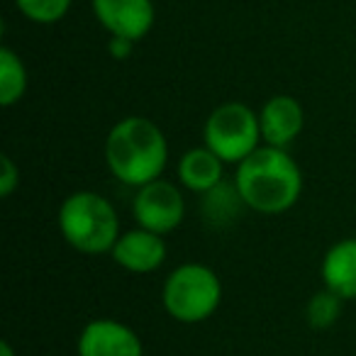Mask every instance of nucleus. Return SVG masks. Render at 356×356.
I'll return each mask as SVG.
<instances>
[{
  "instance_id": "f257e3e1",
  "label": "nucleus",
  "mask_w": 356,
  "mask_h": 356,
  "mask_svg": "<svg viewBox=\"0 0 356 356\" xmlns=\"http://www.w3.org/2000/svg\"><path fill=\"white\" fill-rule=\"evenodd\" d=\"M244 205L261 215L288 213L302 193V173L288 149L261 144L234 171Z\"/></svg>"
},
{
  "instance_id": "f03ea898",
  "label": "nucleus",
  "mask_w": 356,
  "mask_h": 356,
  "mask_svg": "<svg viewBox=\"0 0 356 356\" xmlns=\"http://www.w3.org/2000/svg\"><path fill=\"white\" fill-rule=\"evenodd\" d=\"M105 161L120 184L142 188L161 178L168 161V144L156 122L149 118L120 120L105 139Z\"/></svg>"
},
{
  "instance_id": "7ed1b4c3",
  "label": "nucleus",
  "mask_w": 356,
  "mask_h": 356,
  "mask_svg": "<svg viewBox=\"0 0 356 356\" xmlns=\"http://www.w3.org/2000/svg\"><path fill=\"white\" fill-rule=\"evenodd\" d=\"M61 237L81 254L113 252L120 239V218L108 198L93 191L71 193L59 208Z\"/></svg>"
},
{
  "instance_id": "20e7f679",
  "label": "nucleus",
  "mask_w": 356,
  "mask_h": 356,
  "mask_svg": "<svg viewBox=\"0 0 356 356\" xmlns=\"http://www.w3.org/2000/svg\"><path fill=\"white\" fill-rule=\"evenodd\" d=\"M163 310L181 325H198L215 315L222 300V283L205 264H181L163 281Z\"/></svg>"
},
{
  "instance_id": "39448f33",
  "label": "nucleus",
  "mask_w": 356,
  "mask_h": 356,
  "mask_svg": "<svg viewBox=\"0 0 356 356\" xmlns=\"http://www.w3.org/2000/svg\"><path fill=\"white\" fill-rule=\"evenodd\" d=\"M264 142L259 115L244 103H222L208 115L203 144L225 163H242Z\"/></svg>"
},
{
  "instance_id": "423d86ee",
  "label": "nucleus",
  "mask_w": 356,
  "mask_h": 356,
  "mask_svg": "<svg viewBox=\"0 0 356 356\" xmlns=\"http://www.w3.org/2000/svg\"><path fill=\"white\" fill-rule=\"evenodd\" d=\"M132 215L137 220V227L152 229L156 234H168L186 218L184 193L171 181L156 178L152 184L137 188V195L132 200Z\"/></svg>"
},
{
  "instance_id": "0eeeda50",
  "label": "nucleus",
  "mask_w": 356,
  "mask_h": 356,
  "mask_svg": "<svg viewBox=\"0 0 356 356\" xmlns=\"http://www.w3.org/2000/svg\"><path fill=\"white\" fill-rule=\"evenodd\" d=\"M93 15L110 37H127L139 42L152 32L156 8L152 0H90Z\"/></svg>"
},
{
  "instance_id": "6e6552de",
  "label": "nucleus",
  "mask_w": 356,
  "mask_h": 356,
  "mask_svg": "<svg viewBox=\"0 0 356 356\" xmlns=\"http://www.w3.org/2000/svg\"><path fill=\"white\" fill-rule=\"evenodd\" d=\"M79 356H144L139 334L113 317L90 320L76 341Z\"/></svg>"
},
{
  "instance_id": "1a4fd4ad",
  "label": "nucleus",
  "mask_w": 356,
  "mask_h": 356,
  "mask_svg": "<svg viewBox=\"0 0 356 356\" xmlns=\"http://www.w3.org/2000/svg\"><path fill=\"white\" fill-rule=\"evenodd\" d=\"M110 254H113L115 264L122 266L124 271L152 273L166 261V242H163V234L137 227L120 234Z\"/></svg>"
},
{
  "instance_id": "9d476101",
  "label": "nucleus",
  "mask_w": 356,
  "mask_h": 356,
  "mask_svg": "<svg viewBox=\"0 0 356 356\" xmlns=\"http://www.w3.org/2000/svg\"><path fill=\"white\" fill-rule=\"evenodd\" d=\"M259 122H261L264 144L288 149L302 132L305 113H302V105L291 95H273L271 100L264 103Z\"/></svg>"
},
{
  "instance_id": "9b49d317",
  "label": "nucleus",
  "mask_w": 356,
  "mask_h": 356,
  "mask_svg": "<svg viewBox=\"0 0 356 356\" xmlns=\"http://www.w3.org/2000/svg\"><path fill=\"white\" fill-rule=\"evenodd\" d=\"M320 276L327 291L337 293L341 300H356V237L339 239L327 249Z\"/></svg>"
},
{
  "instance_id": "f8f14e48",
  "label": "nucleus",
  "mask_w": 356,
  "mask_h": 356,
  "mask_svg": "<svg viewBox=\"0 0 356 356\" xmlns=\"http://www.w3.org/2000/svg\"><path fill=\"white\" fill-rule=\"evenodd\" d=\"M225 173V161L203 144V147L188 149L178 161V181L184 184V188L193 191V193L205 195L213 191Z\"/></svg>"
},
{
  "instance_id": "ddd939ff",
  "label": "nucleus",
  "mask_w": 356,
  "mask_h": 356,
  "mask_svg": "<svg viewBox=\"0 0 356 356\" xmlns=\"http://www.w3.org/2000/svg\"><path fill=\"white\" fill-rule=\"evenodd\" d=\"M242 208H247L239 195L234 181H220L213 191L203 195V215L210 225H229L242 215Z\"/></svg>"
},
{
  "instance_id": "4468645a",
  "label": "nucleus",
  "mask_w": 356,
  "mask_h": 356,
  "mask_svg": "<svg viewBox=\"0 0 356 356\" xmlns=\"http://www.w3.org/2000/svg\"><path fill=\"white\" fill-rule=\"evenodd\" d=\"M27 90V69L22 59L10 49H0V105L13 108L17 100H22Z\"/></svg>"
},
{
  "instance_id": "2eb2a0df",
  "label": "nucleus",
  "mask_w": 356,
  "mask_h": 356,
  "mask_svg": "<svg viewBox=\"0 0 356 356\" xmlns=\"http://www.w3.org/2000/svg\"><path fill=\"white\" fill-rule=\"evenodd\" d=\"M341 302L344 300H341L337 293L327 291V288L317 293V296H312V300L307 302V307H305L307 325L315 327V330H327V327H332L341 315Z\"/></svg>"
},
{
  "instance_id": "dca6fc26",
  "label": "nucleus",
  "mask_w": 356,
  "mask_h": 356,
  "mask_svg": "<svg viewBox=\"0 0 356 356\" xmlns=\"http://www.w3.org/2000/svg\"><path fill=\"white\" fill-rule=\"evenodd\" d=\"M17 10L37 25H54L64 20L71 8V0H15Z\"/></svg>"
},
{
  "instance_id": "f3484780",
  "label": "nucleus",
  "mask_w": 356,
  "mask_h": 356,
  "mask_svg": "<svg viewBox=\"0 0 356 356\" xmlns=\"http://www.w3.org/2000/svg\"><path fill=\"white\" fill-rule=\"evenodd\" d=\"M0 163H3V173H0V195H3V198H10V195L20 188V168L15 166V161H13L8 154H3Z\"/></svg>"
},
{
  "instance_id": "a211bd4d",
  "label": "nucleus",
  "mask_w": 356,
  "mask_h": 356,
  "mask_svg": "<svg viewBox=\"0 0 356 356\" xmlns=\"http://www.w3.org/2000/svg\"><path fill=\"white\" fill-rule=\"evenodd\" d=\"M134 44H137V42L127 40V37H110L108 51H110V56H113V59L124 61V59H129V56H132Z\"/></svg>"
},
{
  "instance_id": "6ab92c4d",
  "label": "nucleus",
  "mask_w": 356,
  "mask_h": 356,
  "mask_svg": "<svg viewBox=\"0 0 356 356\" xmlns=\"http://www.w3.org/2000/svg\"><path fill=\"white\" fill-rule=\"evenodd\" d=\"M0 356H15V351H13L10 341H0Z\"/></svg>"
}]
</instances>
